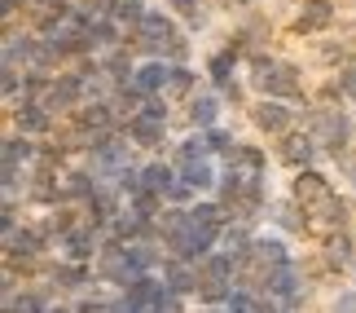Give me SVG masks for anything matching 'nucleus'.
I'll return each mask as SVG.
<instances>
[{
	"label": "nucleus",
	"instance_id": "1",
	"mask_svg": "<svg viewBox=\"0 0 356 313\" xmlns=\"http://www.w3.org/2000/svg\"><path fill=\"white\" fill-rule=\"evenodd\" d=\"M299 128H308L312 137H317L321 155L325 159H343L348 151H356V115L343 111V106H299Z\"/></svg>",
	"mask_w": 356,
	"mask_h": 313
},
{
	"label": "nucleus",
	"instance_id": "2",
	"mask_svg": "<svg viewBox=\"0 0 356 313\" xmlns=\"http://www.w3.org/2000/svg\"><path fill=\"white\" fill-rule=\"evenodd\" d=\"M246 84H251V98H277V102H291V106L312 102V84H308L304 66L295 58H282V53L268 71H259L255 79H246Z\"/></svg>",
	"mask_w": 356,
	"mask_h": 313
},
{
	"label": "nucleus",
	"instance_id": "3",
	"mask_svg": "<svg viewBox=\"0 0 356 313\" xmlns=\"http://www.w3.org/2000/svg\"><path fill=\"white\" fill-rule=\"evenodd\" d=\"M141 151L123 137V128H115V132H102V137H92V146H88V168L102 176V181H115L119 172H128V168H141V159H136Z\"/></svg>",
	"mask_w": 356,
	"mask_h": 313
},
{
	"label": "nucleus",
	"instance_id": "4",
	"mask_svg": "<svg viewBox=\"0 0 356 313\" xmlns=\"http://www.w3.org/2000/svg\"><path fill=\"white\" fill-rule=\"evenodd\" d=\"M242 115L251 119V132H255V137H268V142H277L291 128H299V106L277 102V98H251V106H246Z\"/></svg>",
	"mask_w": 356,
	"mask_h": 313
},
{
	"label": "nucleus",
	"instance_id": "5",
	"mask_svg": "<svg viewBox=\"0 0 356 313\" xmlns=\"http://www.w3.org/2000/svg\"><path fill=\"white\" fill-rule=\"evenodd\" d=\"M339 13H343L339 0H299V9L291 13V36H304V40L330 36L339 26Z\"/></svg>",
	"mask_w": 356,
	"mask_h": 313
},
{
	"label": "nucleus",
	"instance_id": "6",
	"mask_svg": "<svg viewBox=\"0 0 356 313\" xmlns=\"http://www.w3.org/2000/svg\"><path fill=\"white\" fill-rule=\"evenodd\" d=\"M273 159L282 163V168H291V172H304V168H321V146L317 137H312L308 128H291L286 137L273 142Z\"/></svg>",
	"mask_w": 356,
	"mask_h": 313
},
{
	"label": "nucleus",
	"instance_id": "7",
	"mask_svg": "<svg viewBox=\"0 0 356 313\" xmlns=\"http://www.w3.org/2000/svg\"><path fill=\"white\" fill-rule=\"evenodd\" d=\"M9 132L49 142V137H58V132H62V119L53 115L44 102H18V106H9Z\"/></svg>",
	"mask_w": 356,
	"mask_h": 313
},
{
	"label": "nucleus",
	"instance_id": "8",
	"mask_svg": "<svg viewBox=\"0 0 356 313\" xmlns=\"http://www.w3.org/2000/svg\"><path fill=\"white\" fill-rule=\"evenodd\" d=\"M84 102H88V79L79 75L75 66H66V71H58V75H53V89H49L44 106H49V111L62 119V124H66V119H71V115H75Z\"/></svg>",
	"mask_w": 356,
	"mask_h": 313
},
{
	"label": "nucleus",
	"instance_id": "9",
	"mask_svg": "<svg viewBox=\"0 0 356 313\" xmlns=\"http://www.w3.org/2000/svg\"><path fill=\"white\" fill-rule=\"evenodd\" d=\"M317 261H321L325 274H352V265H356V229L317 238Z\"/></svg>",
	"mask_w": 356,
	"mask_h": 313
},
{
	"label": "nucleus",
	"instance_id": "10",
	"mask_svg": "<svg viewBox=\"0 0 356 313\" xmlns=\"http://www.w3.org/2000/svg\"><path fill=\"white\" fill-rule=\"evenodd\" d=\"M264 221L277 229V234H286V238H304V234H312V225H308V212L299 208V203L291 199V194H277L268 203V216Z\"/></svg>",
	"mask_w": 356,
	"mask_h": 313
},
{
	"label": "nucleus",
	"instance_id": "11",
	"mask_svg": "<svg viewBox=\"0 0 356 313\" xmlns=\"http://www.w3.org/2000/svg\"><path fill=\"white\" fill-rule=\"evenodd\" d=\"M220 115H225V98L216 89H202L185 102V128H194V132H207L216 124H225Z\"/></svg>",
	"mask_w": 356,
	"mask_h": 313
},
{
	"label": "nucleus",
	"instance_id": "12",
	"mask_svg": "<svg viewBox=\"0 0 356 313\" xmlns=\"http://www.w3.org/2000/svg\"><path fill=\"white\" fill-rule=\"evenodd\" d=\"M40 58V31H31V26H5V53H0V62L5 66H22V71H31Z\"/></svg>",
	"mask_w": 356,
	"mask_h": 313
},
{
	"label": "nucleus",
	"instance_id": "13",
	"mask_svg": "<svg viewBox=\"0 0 356 313\" xmlns=\"http://www.w3.org/2000/svg\"><path fill=\"white\" fill-rule=\"evenodd\" d=\"M334 190V181H330V172H321V168H304V172H291V190H286V194H291L299 208H312V203H321L325 194H330Z\"/></svg>",
	"mask_w": 356,
	"mask_h": 313
},
{
	"label": "nucleus",
	"instance_id": "14",
	"mask_svg": "<svg viewBox=\"0 0 356 313\" xmlns=\"http://www.w3.org/2000/svg\"><path fill=\"white\" fill-rule=\"evenodd\" d=\"M102 185H106V181H102V176L88 168L84 159H79V163H71V168L62 172V190H66V203H75V208H88V203H92V194H97Z\"/></svg>",
	"mask_w": 356,
	"mask_h": 313
},
{
	"label": "nucleus",
	"instance_id": "15",
	"mask_svg": "<svg viewBox=\"0 0 356 313\" xmlns=\"http://www.w3.org/2000/svg\"><path fill=\"white\" fill-rule=\"evenodd\" d=\"M53 305H58V296H53L44 282H22L13 296L0 300V313H49Z\"/></svg>",
	"mask_w": 356,
	"mask_h": 313
},
{
	"label": "nucleus",
	"instance_id": "16",
	"mask_svg": "<svg viewBox=\"0 0 356 313\" xmlns=\"http://www.w3.org/2000/svg\"><path fill=\"white\" fill-rule=\"evenodd\" d=\"M273 31H277V26H273V18L264 9H251V13H238V18H234V36L242 40L246 49H268Z\"/></svg>",
	"mask_w": 356,
	"mask_h": 313
},
{
	"label": "nucleus",
	"instance_id": "17",
	"mask_svg": "<svg viewBox=\"0 0 356 313\" xmlns=\"http://www.w3.org/2000/svg\"><path fill=\"white\" fill-rule=\"evenodd\" d=\"M159 274H163V282H168L176 296H185V300H194V296H198V278H202V269H198L194 261H185V256H168Z\"/></svg>",
	"mask_w": 356,
	"mask_h": 313
},
{
	"label": "nucleus",
	"instance_id": "18",
	"mask_svg": "<svg viewBox=\"0 0 356 313\" xmlns=\"http://www.w3.org/2000/svg\"><path fill=\"white\" fill-rule=\"evenodd\" d=\"M132 84L141 89L145 98H168V89H172V62H163V58H141V62H136Z\"/></svg>",
	"mask_w": 356,
	"mask_h": 313
},
{
	"label": "nucleus",
	"instance_id": "19",
	"mask_svg": "<svg viewBox=\"0 0 356 313\" xmlns=\"http://www.w3.org/2000/svg\"><path fill=\"white\" fill-rule=\"evenodd\" d=\"M176 163L168 155H154V159H145L141 163V190H149V194H159V199H168L172 194V185H176Z\"/></svg>",
	"mask_w": 356,
	"mask_h": 313
},
{
	"label": "nucleus",
	"instance_id": "20",
	"mask_svg": "<svg viewBox=\"0 0 356 313\" xmlns=\"http://www.w3.org/2000/svg\"><path fill=\"white\" fill-rule=\"evenodd\" d=\"M40 159V142L22 137V132H9L5 146H0V168H35Z\"/></svg>",
	"mask_w": 356,
	"mask_h": 313
},
{
	"label": "nucleus",
	"instance_id": "21",
	"mask_svg": "<svg viewBox=\"0 0 356 313\" xmlns=\"http://www.w3.org/2000/svg\"><path fill=\"white\" fill-rule=\"evenodd\" d=\"M202 89H207V79H202L198 75V66L194 62H189V66H172V89H168V98L172 102H189V98H194V93H202Z\"/></svg>",
	"mask_w": 356,
	"mask_h": 313
},
{
	"label": "nucleus",
	"instance_id": "22",
	"mask_svg": "<svg viewBox=\"0 0 356 313\" xmlns=\"http://www.w3.org/2000/svg\"><path fill=\"white\" fill-rule=\"evenodd\" d=\"M202 137H207V151H211L216 159H229V155H234L238 146H242V137H238V132L229 128V124H216V128L202 132Z\"/></svg>",
	"mask_w": 356,
	"mask_h": 313
},
{
	"label": "nucleus",
	"instance_id": "23",
	"mask_svg": "<svg viewBox=\"0 0 356 313\" xmlns=\"http://www.w3.org/2000/svg\"><path fill=\"white\" fill-rule=\"evenodd\" d=\"M145 13H149V5H145V0H119V5H115V13H111V18L123 26V31H136V26H141L145 22Z\"/></svg>",
	"mask_w": 356,
	"mask_h": 313
},
{
	"label": "nucleus",
	"instance_id": "24",
	"mask_svg": "<svg viewBox=\"0 0 356 313\" xmlns=\"http://www.w3.org/2000/svg\"><path fill=\"white\" fill-rule=\"evenodd\" d=\"M22 84H26V71H22V66H5V71H0V93H5L9 106L22 102Z\"/></svg>",
	"mask_w": 356,
	"mask_h": 313
},
{
	"label": "nucleus",
	"instance_id": "25",
	"mask_svg": "<svg viewBox=\"0 0 356 313\" xmlns=\"http://www.w3.org/2000/svg\"><path fill=\"white\" fill-rule=\"evenodd\" d=\"M325 313H356V287H352V282H348V287H339V291L330 296Z\"/></svg>",
	"mask_w": 356,
	"mask_h": 313
},
{
	"label": "nucleus",
	"instance_id": "26",
	"mask_svg": "<svg viewBox=\"0 0 356 313\" xmlns=\"http://www.w3.org/2000/svg\"><path fill=\"white\" fill-rule=\"evenodd\" d=\"M181 26H185L189 36H202V31L211 26V5H202V9H194V13H185V18H181Z\"/></svg>",
	"mask_w": 356,
	"mask_h": 313
},
{
	"label": "nucleus",
	"instance_id": "27",
	"mask_svg": "<svg viewBox=\"0 0 356 313\" xmlns=\"http://www.w3.org/2000/svg\"><path fill=\"white\" fill-rule=\"evenodd\" d=\"M22 13H31V0H0V18H5V26H18Z\"/></svg>",
	"mask_w": 356,
	"mask_h": 313
},
{
	"label": "nucleus",
	"instance_id": "28",
	"mask_svg": "<svg viewBox=\"0 0 356 313\" xmlns=\"http://www.w3.org/2000/svg\"><path fill=\"white\" fill-rule=\"evenodd\" d=\"M334 79H339V89H343V102L356 106V62H348L343 71H334Z\"/></svg>",
	"mask_w": 356,
	"mask_h": 313
},
{
	"label": "nucleus",
	"instance_id": "29",
	"mask_svg": "<svg viewBox=\"0 0 356 313\" xmlns=\"http://www.w3.org/2000/svg\"><path fill=\"white\" fill-rule=\"evenodd\" d=\"M115 5H119V0H79V9H88L92 18H111Z\"/></svg>",
	"mask_w": 356,
	"mask_h": 313
},
{
	"label": "nucleus",
	"instance_id": "30",
	"mask_svg": "<svg viewBox=\"0 0 356 313\" xmlns=\"http://www.w3.org/2000/svg\"><path fill=\"white\" fill-rule=\"evenodd\" d=\"M207 0H168V9L176 13V18H185V13H194V9H202Z\"/></svg>",
	"mask_w": 356,
	"mask_h": 313
},
{
	"label": "nucleus",
	"instance_id": "31",
	"mask_svg": "<svg viewBox=\"0 0 356 313\" xmlns=\"http://www.w3.org/2000/svg\"><path fill=\"white\" fill-rule=\"evenodd\" d=\"M220 9H234V18H238V13H251V9H259V0H220Z\"/></svg>",
	"mask_w": 356,
	"mask_h": 313
},
{
	"label": "nucleus",
	"instance_id": "32",
	"mask_svg": "<svg viewBox=\"0 0 356 313\" xmlns=\"http://www.w3.org/2000/svg\"><path fill=\"white\" fill-rule=\"evenodd\" d=\"M189 313H225V309H202V305H198V309H189Z\"/></svg>",
	"mask_w": 356,
	"mask_h": 313
},
{
	"label": "nucleus",
	"instance_id": "33",
	"mask_svg": "<svg viewBox=\"0 0 356 313\" xmlns=\"http://www.w3.org/2000/svg\"><path fill=\"white\" fill-rule=\"evenodd\" d=\"M268 313H291V309H282V305H277V300H273V309H268Z\"/></svg>",
	"mask_w": 356,
	"mask_h": 313
},
{
	"label": "nucleus",
	"instance_id": "34",
	"mask_svg": "<svg viewBox=\"0 0 356 313\" xmlns=\"http://www.w3.org/2000/svg\"><path fill=\"white\" fill-rule=\"evenodd\" d=\"M348 278H352V287H356V265H352V274H348Z\"/></svg>",
	"mask_w": 356,
	"mask_h": 313
},
{
	"label": "nucleus",
	"instance_id": "35",
	"mask_svg": "<svg viewBox=\"0 0 356 313\" xmlns=\"http://www.w3.org/2000/svg\"><path fill=\"white\" fill-rule=\"evenodd\" d=\"M352 45H356V26H352Z\"/></svg>",
	"mask_w": 356,
	"mask_h": 313
},
{
	"label": "nucleus",
	"instance_id": "36",
	"mask_svg": "<svg viewBox=\"0 0 356 313\" xmlns=\"http://www.w3.org/2000/svg\"><path fill=\"white\" fill-rule=\"evenodd\" d=\"M207 5H220V0H207Z\"/></svg>",
	"mask_w": 356,
	"mask_h": 313
},
{
	"label": "nucleus",
	"instance_id": "37",
	"mask_svg": "<svg viewBox=\"0 0 356 313\" xmlns=\"http://www.w3.org/2000/svg\"><path fill=\"white\" fill-rule=\"evenodd\" d=\"M145 5H149V0H145Z\"/></svg>",
	"mask_w": 356,
	"mask_h": 313
}]
</instances>
